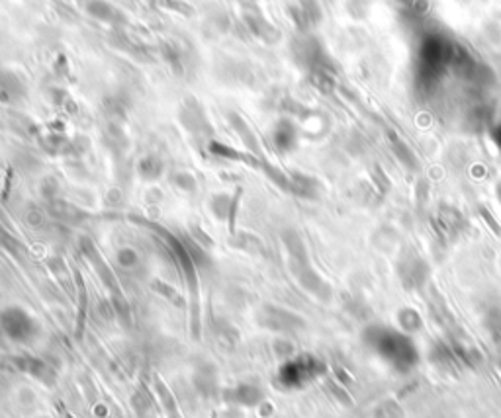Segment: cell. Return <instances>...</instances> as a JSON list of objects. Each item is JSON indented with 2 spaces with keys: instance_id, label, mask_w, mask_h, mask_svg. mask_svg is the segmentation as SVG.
Listing matches in <instances>:
<instances>
[{
  "instance_id": "8",
  "label": "cell",
  "mask_w": 501,
  "mask_h": 418,
  "mask_svg": "<svg viewBox=\"0 0 501 418\" xmlns=\"http://www.w3.org/2000/svg\"><path fill=\"white\" fill-rule=\"evenodd\" d=\"M153 387H155L157 401H159V405L163 406L167 418H184L182 413H180V406L176 403V397L159 376H155V379H153Z\"/></svg>"
},
{
  "instance_id": "3",
  "label": "cell",
  "mask_w": 501,
  "mask_h": 418,
  "mask_svg": "<svg viewBox=\"0 0 501 418\" xmlns=\"http://www.w3.org/2000/svg\"><path fill=\"white\" fill-rule=\"evenodd\" d=\"M0 324H2L4 335L14 342H20V344H26L29 340H34L40 332L36 321L20 307H10V309L4 311Z\"/></svg>"
},
{
  "instance_id": "4",
  "label": "cell",
  "mask_w": 501,
  "mask_h": 418,
  "mask_svg": "<svg viewBox=\"0 0 501 418\" xmlns=\"http://www.w3.org/2000/svg\"><path fill=\"white\" fill-rule=\"evenodd\" d=\"M258 323L262 324L265 328L269 330H276V332H292V330H298L304 326V321L300 319L298 315L290 313V311L280 309V307H272L267 305L260 317H258Z\"/></svg>"
},
{
  "instance_id": "6",
  "label": "cell",
  "mask_w": 501,
  "mask_h": 418,
  "mask_svg": "<svg viewBox=\"0 0 501 418\" xmlns=\"http://www.w3.org/2000/svg\"><path fill=\"white\" fill-rule=\"evenodd\" d=\"M16 365L18 369L26 371L34 379L41 381L43 385L51 387L55 385L57 381V376H55V369L47 362H43L40 358H32V356H26V358H16Z\"/></svg>"
},
{
  "instance_id": "10",
  "label": "cell",
  "mask_w": 501,
  "mask_h": 418,
  "mask_svg": "<svg viewBox=\"0 0 501 418\" xmlns=\"http://www.w3.org/2000/svg\"><path fill=\"white\" fill-rule=\"evenodd\" d=\"M118 262H120V266L122 268H136L137 262H139V258H137V252L134 248H127V246H123L122 250L118 252Z\"/></svg>"
},
{
  "instance_id": "12",
  "label": "cell",
  "mask_w": 501,
  "mask_h": 418,
  "mask_svg": "<svg viewBox=\"0 0 501 418\" xmlns=\"http://www.w3.org/2000/svg\"><path fill=\"white\" fill-rule=\"evenodd\" d=\"M274 352H276V356L278 358H290V354H292V346L290 344H286L282 340H278V342H274Z\"/></svg>"
},
{
  "instance_id": "14",
  "label": "cell",
  "mask_w": 501,
  "mask_h": 418,
  "mask_svg": "<svg viewBox=\"0 0 501 418\" xmlns=\"http://www.w3.org/2000/svg\"><path fill=\"white\" fill-rule=\"evenodd\" d=\"M500 365H501V364H500Z\"/></svg>"
},
{
  "instance_id": "7",
  "label": "cell",
  "mask_w": 501,
  "mask_h": 418,
  "mask_svg": "<svg viewBox=\"0 0 501 418\" xmlns=\"http://www.w3.org/2000/svg\"><path fill=\"white\" fill-rule=\"evenodd\" d=\"M194 387L204 397H214L219 391V379H217L216 365L200 364L194 369Z\"/></svg>"
},
{
  "instance_id": "2",
  "label": "cell",
  "mask_w": 501,
  "mask_h": 418,
  "mask_svg": "<svg viewBox=\"0 0 501 418\" xmlns=\"http://www.w3.org/2000/svg\"><path fill=\"white\" fill-rule=\"evenodd\" d=\"M323 371V364L319 360H315L313 356H298L294 360H288L280 369H278V383L282 387H290L296 389L306 385L308 381L317 378Z\"/></svg>"
},
{
  "instance_id": "1",
  "label": "cell",
  "mask_w": 501,
  "mask_h": 418,
  "mask_svg": "<svg viewBox=\"0 0 501 418\" xmlns=\"http://www.w3.org/2000/svg\"><path fill=\"white\" fill-rule=\"evenodd\" d=\"M372 344V348L378 352L384 360H388L393 365V369L407 374L413 365L417 364V350L411 344V340L393 330H382L376 328L374 337H366Z\"/></svg>"
},
{
  "instance_id": "5",
  "label": "cell",
  "mask_w": 501,
  "mask_h": 418,
  "mask_svg": "<svg viewBox=\"0 0 501 418\" xmlns=\"http://www.w3.org/2000/svg\"><path fill=\"white\" fill-rule=\"evenodd\" d=\"M223 399L231 403V405L239 406H260L262 399H265V393L260 391V387L257 385H251V383H239L235 387H231L228 391H223Z\"/></svg>"
},
{
  "instance_id": "11",
  "label": "cell",
  "mask_w": 501,
  "mask_h": 418,
  "mask_svg": "<svg viewBox=\"0 0 501 418\" xmlns=\"http://www.w3.org/2000/svg\"><path fill=\"white\" fill-rule=\"evenodd\" d=\"M376 418H402V410L393 403H384L376 410Z\"/></svg>"
},
{
  "instance_id": "13",
  "label": "cell",
  "mask_w": 501,
  "mask_h": 418,
  "mask_svg": "<svg viewBox=\"0 0 501 418\" xmlns=\"http://www.w3.org/2000/svg\"><path fill=\"white\" fill-rule=\"evenodd\" d=\"M331 389H333V393L337 395V389H341V387H337V385H333V383H331ZM339 397H341L343 401H347V403H351V401H349V397H347V393H339Z\"/></svg>"
},
{
  "instance_id": "9",
  "label": "cell",
  "mask_w": 501,
  "mask_h": 418,
  "mask_svg": "<svg viewBox=\"0 0 501 418\" xmlns=\"http://www.w3.org/2000/svg\"><path fill=\"white\" fill-rule=\"evenodd\" d=\"M132 406H134V413L139 418H149L153 415V395L149 389L145 387V383H139V387L136 393L132 395Z\"/></svg>"
}]
</instances>
